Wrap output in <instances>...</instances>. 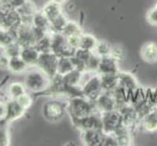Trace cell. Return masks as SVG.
<instances>
[{
    "label": "cell",
    "instance_id": "6da1fadb",
    "mask_svg": "<svg viewBox=\"0 0 157 146\" xmlns=\"http://www.w3.org/2000/svg\"><path fill=\"white\" fill-rule=\"evenodd\" d=\"M51 78L47 74L38 69L31 70L25 74V86L26 90L32 93H40L47 91L51 86Z\"/></svg>",
    "mask_w": 157,
    "mask_h": 146
},
{
    "label": "cell",
    "instance_id": "7a4b0ae2",
    "mask_svg": "<svg viewBox=\"0 0 157 146\" xmlns=\"http://www.w3.org/2000/svg\"><path fill=\"white\" fill-rule=\"evenodd\" d=\"M95 109V102L89 100L83 95L70 97L68 102V110L72 120L88 116L94 113Z\"/></svg>",
    "mask_w": 157,
    "mask_h": 146
},
{
    "label": "cell",
    "instance_id": "3957f363",
    "mask_svg": "<svg viewBox=\"0 0 157 146\" xmlns=\"http://www.w3.org/2000/svg\"><path fill=\"white\" fill-rule=\"evenodd\" d=\"M51 51L55 53L59 58L72 57L74 55L76 49L72 48L68 44L67 37L62 32H54L51 35Z\"/></svg>",
    "mask_w": 157,
    "mask_h": 146
},
{
    "label": "cell",
    "instance_id": "277c9868",
    "mask_svg": "<svg viewBox=\"0 0 157 146\" xmlns=\"http://www.w3.org/2000/svg\"><path fill=\"white\" fill-rule=\"evenodd\" d=\"M58 63L59 57L54 52L50 51L40 54L38 62H37V66L52 79L54 76L57 75Z\"/></svg>",
    "mask_w": 157,
    "mask_h": 146
},
{
    "label": "cell",
    "instance_id": "5b68a950",
    "mask_svg": "<svg viewBox=\"0 0 157 146\" xmlns=\"http://www.w3.org/2000/svg\"><path fill=\"white\" fill-rule=\"evenodd\" d=\"M81 88H82V94L86 99L95 102L100 95L104 92L101 87V75L99 73L92 75Z\"/></svg>",
    "mask_w": 157,
    "mask_h": 146
},
{
    "label": "cell",
    "instance_id": "8992f818",
    "mask_svg": "<svg viewBox=\"0 0 157 146\" xmlns=\"http://www.w3.org/2000/svg\"><path fill=\"white\" fill-rule=\"evenodd\" d=\"M101 120L105 133H113L123 124L122 114L118 109L101 113Z\"/></svg>",
    "mask_w": 157,
    "mask_h": 146
},
{
    "label": "cell",
    "instance_id": "52a82bcc",
    "mask_svg": "<svg viewBox=\"0 0 157 146\" xmlns=\"http://www.w3.org/2000/svg\"><path fill=\"white\" fill-rule=\"evenodd\" d=\"M66 108L62 102L58 100L47 101L43 106V115L49 122H58L64 116Z\"/></svg>",
    "mask_w": 157,
    "mask_h": 146
},
{
    "label": "cell",
    "instance_id": "ba28073f",
    "mask_svg": "<svg viewBox=\"0 0 157 146\" xmlns=\"http://www.w3.org/2000/svg\"><path fill=\"white\" fill-rule=\"evenodd\" d=\"M73 124L81 131H87V129H102V120H101V113H92V114L85 116L79 119H74Z\"/></svg>",
    "mask_w": 157,
    "mask_h": 146
},
{
    "label": "cell",
    "instance_id": "9c48e42d",
    "mask_svg": "<svg viewBox=\"0 0 157 146\" xmlns=\"http://www.w3.org/2000/svg\"><path fill=\"white\" fill-rule=\"evenodd\" d=\"M96 110L100 113H105L117 109L116 101L112 92H102L95 101Z\"/></svg>",
    "mask_w": 157,
    "mask_h": 146
},
{
    "label": "cell",
    "instance_id": "30bf717a",
    "mask_svg": "<svg viewBox=\"0 0 157 146\" xmlns=\"http://www.w3.org/2000/svg\"><path fill=\"white\" fill-rule=\"evenodd\" d=\"M99 74H118V61L111 56L102 57L100 59V64L98 68Z\"/></svg>",
    "mask_w": 157,
    "mask_h": 146
},
{
    "label": "cell",
    "instance_id": "8fae6325",
    "mask_svg": "<svg viewBox=\"0 0 157 146\" xmlns=\"http://www.w3.org/2000/svg\"><path fill=\"white\" fill-rule=\"evenodd\" d=\"M25 109L16 99H11L6 103V116L4 122H13L25 114Z\"/></svg>",
    "mask_w": 157,
    "mask_h": 146
},
{
    "label": "cell",
    "instance_id": "7c38bea8",
    "mask_svg": "<svg viewBox=\"0 0 157 146\" xmlns=\"http://www.w3.org/2000/svg\"><path fill=\"white\" fill-rule=\"evenodd\" d=\"M82 139L86 145L90 146H97L102 145V140H104L105 133L102 129H87V131L82 132Z\"/></svg>",
    "mask_w": 157,
    "mask_h": 146
},
{
    "label": "cell",
    "instance_id": "4fadbf2b",
    "mask_svg": "<svg viewBox=\"0 0 157 146\" xmlns=\"http://www.w3.org/2000/svg\"><path fill=\"white\" fill-rule=\"evenodd\" d=\"M40 54L41 52L38 50V48L35 45H33V46L23 47L20 56L26 62L29 66H37Z\"/></svg>",
    "mask_w": 157,
    "mask_h": 146
},
{
    "label": "cell",
    "instance_id": "5bb4252c",
    "mask_svg": "<svg viewBox=\"0 0 157 146\" xmlns=\"http://www.w3.org/2000/svg\"><path fill=\"white\" fill-rule=\"evenodd\" d=\"M140 57L145 62L155 63L157 62V43L147 42L142 47Z\"/></svg>",
    "mask_w": 157,
    "mask_h": 146
},
{
    "label": "cell",
    "instance_id": "9a60e30c",
    "mask_svg": "<svg viewBox=\"0 0 157 146\" xmlns=\"http://www.w3.org/2000/svg\"><path fill=\"white\" fill-rule=\"evenodd\" d=\"M119 87L131 92L138 89V82L133 74L129 72H119L118 73Z\"/></svg>",
    "mask_w": 157,
    "mask_h": 146
},
{
    "label": "cell",
    "instance_id": "2e32d148",
    "mask_svg": "<svg viewBox=\"0 0 157 146\" xmlns=\"http://www.w3.org/2000/svg\"><path fill=\"white\" fill-rule=\"evenodd\" d=\"M101 80L104 92H113L119 87L118 74H101Z\"/></svg>",
    "mask_w": 157,
    "mask_h": 146
},
{
    "label": "cell",
    "instance_id": "e0dca14e",
    "mask_svg": "<svg viewBox=\"0 0 157 146\" xmlns=\"http://www.w3.org/2000/svg\"><path fill=\"white\" fill-rule=\"evenodd\" d=\"M143 127L148 132H155L157 129V107L149 110L143 116Z\"/></svg>",
    "mask_w": 157,
    "mask_h": 146
},
{
    "label": "cell",
    "instance_id": "ac0fdd59",
    "mask_svg": "<svg viewBox=\"0 0 157 146\" xmlns=\"http://www.w3.org/2000/svg\"><path fill=\"white\" fill-rule=\"evenodd\" d=\"M42 13L47 17L49 23H51L52 21H54L56 18H58L59 16H61L63 14V11H62L61 5L53 1H50L49 3L45 5L44 8H43Z\"/></svg>",
    "mask_w": 157,
    "mask_h": 146
},
{
    "label": "cell",
    "instance_id": "d6986e66",
    "mask_svg": "<svg viewBox=\"0 0 157 146\" xmlns=\"http://www.w3.org/2000/svg\"><path fill=\"white\" fill-rule=\"evenodd\" d=\"M75 69L74 62L72 57H61L59 58V63H58V71L57 74H59L63 76L70 71Z\"/></svg>",
    "mask_w": 157,
    "mask_h": 146
},
{
    "label": "cell",
    "instance_id": "ffe728a7",
    "mask_svg": "<svg viewBox=\"0 0 157 146\" xmlns=\"http://www.w3.org/2000/svg\"><path fill=\"white\" fill-rule=\"evenodd\" d=\"M29 66L26 64V62L21 58V56H16L10 58V63H9V70L11 72L20 74L25 71L26 67Z\"/></svg>",
    "mask_w": 157,
    "mask_h": 146
},
{
    "label": "cell",
    "instance_id": "44dd1931",
    "mask_svg": "<svg viewBox=\"0 0 157 146\" xmlns=\"http://www.w3.org/2000/svg\"><path fill=\"white\" fill-rule=\"evenodd\" d=\"M97 44H98V39L94 35L90 33H82V35H81V42L79 48L94 52Z\"/></svg>",
    "mask_w": 157,
    "mask_h": 146
},
{
    "label": "cell",
    "instance_id": "7402d4cb",
    "mask_svg": "<svg viewBox=\"0 0 157 146\" xmlns=\"http://www.w3.org/2000/svg\"><path fill=\"white\" fill-rule=\"evenodd\" d=\"M83 74L84 73L79 71V70L74 69L72 71H70L69 73L63 75V83L68 86H79L81 79L83 77Z\"/></svg>",
    "mask_w": 157,
    "mask_h": 146
},
{
    "label": "cell",
    "instance_id": "603a6c76",
    "mask_svg": "<svg viewBox=\"0 0 157 146\" xmlns=\"http://www.w3.org/2000/svg\"><path fill=\"white\" fill-rule=\"evenodd\" d=\"M25 93H26V88L23 83L15 82L11 84L8 88V95L11 99H17Z\"/></svg>",
    "mask_w": 157,
    "mask_h": 146
},
{
    "label": "cell",
    "instance_id": "cb8c5ba5",
    "mask_svg": "<svg viewBox=\"0 0 157 146\" xmlns=\"http://www.w3.org/2000/svg\"><path fill=\"white\" fill-rule=\"evenodd\" d=\"M112 48L105 41H98V44L96 46V49L94 50V53L96 55H98L100 58L110 56Z\"/></svg>",
    "mask_w": 157,
    "mask_h": 146
},
{
    "label": "cell",
    "instance_id": "d4e9b609",
    "mask_svg": "<svg viewBox=\"0 0 157 146\" xmlns=\"http://www.w3.org/2000/svg\"><path fill=\"white\" fill-rule=\"evenodd\" d=\"M62 33L66 37H68L70 35H74V34H81L82 33V29H81L80 25L77 23L68 21L66 28L62 31Z\"/></svg>",
    "mask_w": 157,
    "mask_h": 146
},
{
    "label": "cell",
    "instance_id": "484cf974",
    "mask_svg": "<svg viewBox=\"0 0 157 146\" xmlns=\"http://www.w3.org/2000/svg\"><path fill=\"white\" fill-rule=\"evenodd\" d=\"M17 100L19 103L23 106L25 109L26 110V109H29V108L31 106V104H32V97L28 94V93H25V94H23L21 96H19L17 99Z\"/></svg>",
    "mask_w": 157,
    "mask_h": 146
},
{
    "label": "cell",
    "instance_id": "4316f807",
    "mask_svg": "<svg viewBox=\"0 0 157 146\" xmlns=\"http://www.w3.org/2000/svg\"><path fill=\"white\" fill-rule=\"evenodd\" d=\"M13 41V38L8 31H5L3 29H0V46L6 47L11 44Z\"/></svg>",
    "mask_w": 157,
    "mask_h": 146
},
{
    "label": "cell",
    "instance_id": "83f0119b",
    "mask_svg": "<svg viewBox=\"0 0 157 146\" xmlns=\"http://www.w3.org/2000/svg\"><path fill=\"white\" fill-rule=\"evenodd\" d=\"M81 34H74V35H70L67 37V40L68 42V44L74 49H78L80 47V42H81Z\"/></svg>",
    "mask_w": 157,
    "mask_h": 146
},
{
    "label": "cell",
    "instance_id": "f1b7e54d",
    "mask_svg": "<svg viewBox=\"0 0 157 146\" xmlns=\"http://www.w3.org/2000/svg\"><path fill=\"white\" fill-rule=\"evenodd\" d=\"M147 20L151 25L157 26V8L153 7L152 9L148 11L147 15Z\"/></svg>",
    "mask_w": 157,
    "mask_h": 146
},
{
    "label": "cell",
    "instance_id": "f546056e",
    "mask_svg": "<svg viewBox=\"0 0 157 146\" xmlns=\"http://www.w3.org/2000/svg\"><path fill=\"white\" fill-rule=\"evenodd\" d=\"M9 63H10V58L6 54L0 56V69L9 70Z\"/></svg>",
    "mask_w": 157,
    "mask_h": 146
},
{
    "label": "cell",
    "instance_id": "4dcf8cb0",
    "mask_svg": "<svg viewBox=\"0 0 157 146\" xmlns=\"http://www.w3.org/2000/svg\"><path fill=\"white\" fill-rule=\"evenodd\" d=\"M9 144V139H8V134L5 129L0 128V145H7Z\"/></svg>",
    "mask_w": 157,
    "mask_h": 146
},
{
    "label": "cell",
    "instance_id": "1f68e13d",
    "mask_svg": "<svg viewBox=\"0 0 157 146\" xmlns=\"http://www.w3.org/2000/svg\"><path fill=\"white\" fill-rule=\"evenodd\" d=\"M5 116H6V104L0 102V120L4 122Z\"/></svg>",
    "mask_w": 157,
    "mask_h": 146
},
{
    "label": "cell",
    "instance_id": "d6a6232c",
    "mask_svg": "<svg viewBox=\"0 0 157 146\" xmlns=\"http://www.w3.org/2000/svg\"><path fill=\"white\" fill-rule=\"evenodd\" d=\"M51 1L55 2V3H58V4H59V5H62V4H63V3H66V2H67V0H51Z\"/></svg>",
    "mask_w": 157,
    "mask_h": 146
},
{
    "label": "cell",
    "instance_id": "836d02e7",
    "mask_svg": "<svg viewBox=\"0 0 157 146\" xmlns=\"http://www.w3.org/2000/svg\"><path fill=\"white\" fill-rule=\"evenodd\" d=\"M155 8H157V3H156V5H155V6H154Z\"/></svg>",
    "mask_w": 157,
    "mask_h": 146
}]
</instances>
